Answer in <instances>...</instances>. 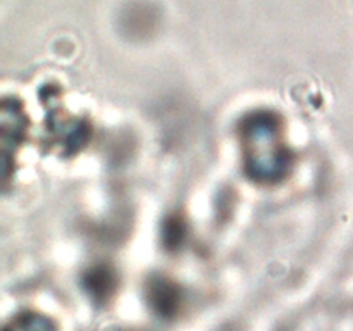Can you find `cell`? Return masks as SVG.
I'll use <instances>...</instances> for the list:
<instances>
[{
    "instance_id": "cell-1",
    "label": "cell",
    "mask_w": 353,
    "mask_h": 331,
    "mask_svg": "<svg viewBox=\"0 0 353 331\" xmlns=\"http://www.w3.org/2000/svg\"><path fill=\"white\" fill-rule=\"evenodd\" d=\"M245 171L254 181L274 185L290 174L293 155L285 138V126L274 112L255 110L240 124Z\"/></svg>"
},
{
    "instance_id": "cell-2",
    "label": "cell",
    "mask_w": 353,
    "mask_h": 331,
    "mask_svg": "<svg viewBox=\"0 0 353 331\" xmlns=\"http://www.w3.org/2000/svg\"><path fill=\"white\" fill-rule=\"evenodd\" d=\"M26 130V117L23 107L16 99H3L2 112H0V137H2V150L6 168L10 166V155L23 140Z\"/></svg>"
},
{
    "instance_id": "cell-3",
    "label": "cell",
    "mask_w": 353,
    "mask_h": 331,
    "mask_svg": "<svg viewBox=\"0 0 353 331\" xmlns=\"http://www.w3.org/2000/svg\"><path fill=\"white\" fill-rule=\"evenodd\" d=\"M150 302L154 305V309L157 312H161L162 316H171L178 310L179 303V293L176 286H172L169 281L164 279H159L152 285L150 288Z\"/></svg>"
},
{
    "instance_id": "cell-4",
    "label": "cell",
    "mask_w": 353,
    "mask_h": 331,
    "mask_svg": "<svg viewBox=\"0 0 353 331\" xmlns=\"http://www.w3.org/2000/svg\"><path fill=\"white\" fill-rule=\"evenodd\" d=\"M3 331H57L54 321L37 312H21L7 323Z\"/></svg>"
},
{
    "instance_id": "cell-5",
    "label": "cell",
    "mask_w": 353,
    "mask_h": 331,
    "mask_svg": "<svg viewBox=\"0 0 353 331\" xmlns=\"http://www.w3.org/2000/svg\"><path fill=\"white\" fill-rule=\"evenodd\" d=\"M86 288H88L90 293H93L95 299H105L114 288L112 274L105 269H95L86 278Z\"/></svg>"
}]
</instances>
